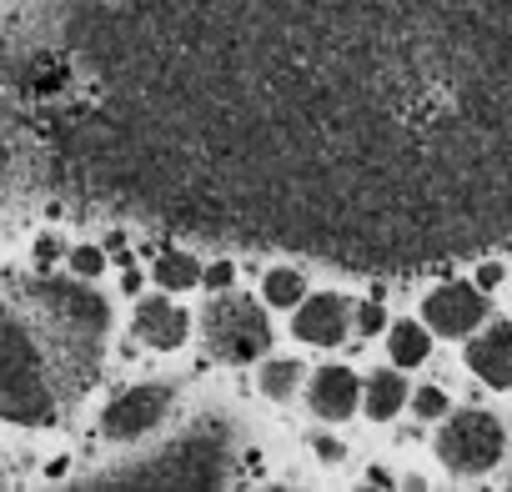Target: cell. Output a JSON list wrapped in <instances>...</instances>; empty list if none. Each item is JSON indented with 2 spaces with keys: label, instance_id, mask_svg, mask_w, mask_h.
Segmentation results:
<instances>
[{
  "label": "cell",
  "instance_id": "cell-3",
  "mask_svg": "<svg viewBox=\"0 0 512 492\" xmlns=\"http://www.w3.org/2000/svg\"><path fill=\"white\" fill-rule=\"evenodd\" d=\"M437 457H442V467L447 472H457V477H482L487 467H497V457H502V422L492 417V412H457L447 427H442V437H437Z\"/></svg>",
  "mask_w": 512,
  "mask_h": 492
},
{
  "label": "cell",
  "instance_id": "cell-21",
  "mask_svg": "<svg viewBox=\"0 0 512 492\" xmlns=\"http://www.w3.org/2000/svg\"><path fill=\"white\" fill-rule=\"evenodd\" d=\"M56 252H61V246H56V241H51V236H46V241H41V246H36V262H41V267H46V262H56Z\"/></svg>",
  "mask_w": 512,
  "mask_h": 492
},
{
  "label": "cell",
  "instance_id": "cell-1",
  "mask_svg": "<svg viewBox=\"0 0 512 492\" xmlns=\"http://www.w3.org/2000/svg\"><path fill=\"white\" fill-rule=\"evenodd\" d=\"M36 317L0 302V417L41 427L61 412V382L81 392L106 337V302L76 282H36Z\"/></svg>",
  "mask_w": 512,
  "mask_h": 492
},
{
  "label": "cell",
  "instance_id": "cell-10",
  "mask_svg": "<svg viewBox=\"0 0 512 492\" xmlns=\"http://www.w3.org/2000/svg\"><path fill=\"white\" fill-rule=\"evenodd\" d=\"M136 337L151 342V347H161V352H171V347L186 342V312L171 307L166 297H146L136 307Z\"/></svg>",
  "mask_w": 512,
  "mask_h": 492
},
{
  "label": "cell",
  "instance_id": "cell-18",
  "mask_svg": "<svg viewBox=\"0 0 512 492\" xmlns=\"http://www.w3.org/2000/svg\"><path fill=\"white\" fill-rule=\"evenodd\" d=\"M417 412H422V417H442V412H447V397H442L437 387H422V392H417Z\"/></svg>",
  "mask_w": 512,
  "mask_h": 492
},
{
  "label": "cell",
  "instance_id": "cell-2",
  "mask_svg": "<svg viewBox=\"0 0 512 492\" xmlns=\"http://www.w3.org/2000/svg\"><path fill=\"white\" fill-rule=\"evenodd\" d=\"M201 332H206V347L211 357L221 362H256L267 347H272V317L256 307L251 297H216L201 317Z\"/></svg>",
  "mask_w": 512,
  "mask_h": 492
},
{
  "label": "cell",
  "instance_id": "cell-6",
  "mask_svg": "<svg viewBox=\"0 0 512 492\" xmlns=\"http://www.w3.org/2000/svg\"><path fill=\"white\" fill-rule=\"evenodd\" d=\"M422 312H427L432 332H442V337H467V332L487 317V297H482V287L447 282V287H437V292L422 302Z\"/></svg>",
  "mask_w": 512,
  "mask_h": 492
},
{
  "label": "cell",
  "instance_id": "cell-16",
  "mask_svg": "<svg viewBox=\"0 0 512 492\" xmlns=\"http://www.w3.org/2000/svg\"><path fill=\"white\" fill-rule=\"evenodd\" d=\"M101 267H106V257L96 252V246H76V252H71V272L76 277H96Z\"/></svg>",
  "mask_w": 512,
  "mask_h": 492
},
{
  "label": "cell",
  "instance_id": "cell-15",
  "mask_svg": "<svg viewBox=\"0 0 512 492\" xmlns=\"http://www.w3.org/2000/svg\"><path fill=\"white\" fill-rule=\"evenodd\" d=\"M297 382H302V362H267V367H262V382H256V387L282 402V397L297 392Z\"/></svg>",
  "mask_w": 512,
  "mask_h": 492
},
{
  "label": "cell",
  "instance_id": "cell-12",
  "mask_svg": "<svg viewBox=\"0 0 512 492\" xmlns=\"http://www.w3.org/2000/svg\"><path fill=\"white\" fill-rule=\"evenodd\" d=\"M387 352H392V362H397V367H417V362L432 352V337H427L417 322H397V327H392V337H387Z\"/></svg>",
  "mask_w": 512,
  "mask_h": 492
},
{
  "label": "cell",
  "instance_id": "cell-14",
  "mask_svg": "<svg viewBox=\"0 0 512 492\" xmlns=\"http://www.w3.org/2000/svg\"><path fill=\"white\" fill-rule=\"evenodd\" d=\"M262 292H267V302H272V307H297V302L307 297V282H302L297 272H287V267H277V272H267V282H262Z\"/></svg>",
  "mask_w": 512,
  "mask_h": 492
},
{
  "label": "cell",
  "instance_id": "cell-5",
  "mask_svg": "<svg viewBox=\"0 0 512 492\" xmlns=\"http://www.w3.org/2000/svg\"><path fill=\"white\" fill-rule=\"evenodd\" d=\"M166 407H171V387H161V382L131 387V392H121V397L106 407V417H101V432H106L111 442H131V437L151 432V427L166 417Z\"/></svg>",
  "mask_w": 512,
  "mask_h": 492
},
{
  "label": "cell",
  "instance_id": "cell-7",
  "mask_svg": "<svg viewBox=\"0 0 512 492\" xmlns=\"http://www.w3.org/2000/svg\"><path fill=\"white\" fill-rule=\"evenodd\" d=\"M467 367H472L487 387H512V322H497V327H487L482 337H472Z\"/></svg>",
  "mask_w": 512,
  "mask_h": 492
},
{
  "label": "cell",
  "instance_id": "cell-11",
  "mask_svg": "<svg viewBox=\"0 0 512 492\" xmlns=\"http://www.w3.org/2000/svg\"><path fill=\"white\" fill-rule=\"evenodd\" d=\"M402 402H407V382H402L397 372H377V377L367 382V412H372L377 422L397 417V412H402Z\"/></svg>",
  "mask_w": 512,
  "mask_h": 492
},
{
  "label": "cell",
  "instance_id": "cell-20",
  "mask_svg": "<svg viewBox=\"0 0 512 492\" xmlns=\"http://www.w3.org/2000/svg\"><path fill=\"white\" fill-rule=\"evenodd\" d=\"M497 282H502V267H497V262H487V267H477V287H482V292H492Z\"/></svg>",
  "mask_w": 512,
  "mask_h": 492
},
{
  "label": "cell",
  "instance_id": "cell-8",
  "mask_svg": "<svg viewBox=\"0 0 512 492\" xmlns=\"http://www.w3.org/2000/svg\"><path fill=\"white\" fill-rule=\"evenodd\" d=\"M297 337L312 342V347H337L347 337V302L342 297H302L297 302Z\"/></svg>",
  "mask_w": 512,
  "mask_h": 492
},
{
  "label": "cell",
  "instance_id": "cell-4",
  "mask_svg": "<svg viewBox=\"0 0 512 492\" xmlns=\"http://www.w3.org/2000/svg\"><path fill=\"white\" fill-rule=\"evenodd\" d=\"M221 467H226V447H211V442H176L166 457L156 462H141V472L131 477H116V487H216L221 482Z\"/></svg>",
  "mask_w": 512,
  "mask_h": 492
},
{
  "label": "cell",
  "instance_id": "cell-17",
  "mask_svg": "<svg viewBox=\"0 0 512 492\" xmlns=\"http://www.w3.org/2000/svg\"><path fill=\"white\" fill-rule=\"evenodd\" d=\"M201 282H206L211 292H226V287L236 282V267H231V262H216V267H206V272H201Z\"/></svg>",
  "mask_w": 512,
  "mask_h": 492
},
{
  "label": "cell",
  "instance_id": "cell-13",
  "mask_svg": "<svg viewBox=\"0 0 512 492\" xmlns=\"http://www.w3.org/2000/svg\"><path fill=\"white\" fill-rule=\"evenodd\" d=\"M156 282L171 287V292L196 287V282H201V262L186 257V252H161V257H156Z\"/></svg>",
  "mask_w": 512,
  "mask_h": 492
},
{
  "label": "cell",
  "instance_id": "cell-9",
  "mask_svg": "<svg viewBox=\"0 0 512 492\" xmlns=\"http://www.w3.org/2000/svg\"><path fill=\"white\" fill-rule=\"evenodd\" d=\"M357 397H362V382L352 377V367H322V372L312 377V412L327 417V422L352 417Z\"/></svg>",
  "mask_w": 512,
  "mask_h": 492
},
{
  "label": "cell",
  "instance_id": "cell-19",
  "mask_svg": "<svg viewBox=\"0 0 512 492\" xmlns=\"http://www.w3.org/2000/svg\"><path fill=\"white\" fill-rule=\"evenodd\" d=\"M382 327H387L382 307H377V302H367V307L357 312V332H367V337H372V332H382Z\"/></svg>",
  "mask_w": 512,
  "mask_h": 492
}]
</instances>
